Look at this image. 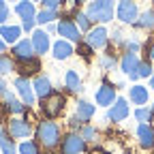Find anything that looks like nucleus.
I'll return each instance as SVG.
<instances>
[{
  "label": "nucleus",
  "mask_w": 154,
  "mask_h": 154,
  "mask_svg": "<svg viewBox=\"0 0 154 154\" xmlns=\"http://www.w3.org/2000/svg\"><path fill=\"white\" fill-rule=\"evenodd\" d=\"M79 135H82L84 141H94V139H99V131H96L94 126H90V124H84V126L79 128Z\"/></svg>",
  "instance_id": "nucleus-31"
},
{
  "label": "nucleus",
  "mask_w": 154,
  "mask_h": 154,
  "mask_svg": "<svg viewBox=\"0 0 154 154\" xmlns=\"http://www.w3.org/2000/svg\"><path fill=\"white\" fill-rule=\"evenodd\" d=\"M15 71V60L7 54H0V75H7Z\"/></svg>",
  "instance_id": "nucleus-30"
},
{
  "label": "nucleus",
  "mask_w": 154,
  "mask_h": 154,
  "mask_svg": "<svg viewBox=\"0 0 154 154\" xmlns=\"http://www.w3.org/2000/svg\"><path fill=\"white\" fill-rule=\"evenodd\" d=\"M15 2H19V0H15Z\"/></svg>",
  "instance_id": "nucleus-49"
},
{
  "label": "nucleus",
  "mask_w": 154,
  "mask_h": 154,
  "mask_svg": "<svg viewBox=\"0 0 154 154\" xmlns=\"http://www.w3.org/2000/svg\"><path fill=\"white\" fill-rule=\"evenodd\" d=\"M137 75H139V77H148V79H150V77L154 75V73H152V62H150V60H141L139 66H137Z\"/></svg>",
  "instance_id": "nucleus-34"
},
{
  "label": "nucleus",
  "mask_w": 154,
  "mask_h": 154,
  "mask_svg": "<svg viewBox=\"0 0 154 154\" xmlns=\"http://www.w3.org/2000/svg\"><path fill=\"white\" fill-rule=\"evenodd\" d=\"M7 133L11 135L13 139H24L32 133V126L28 120H22V118H11L9 124H7Z\"/></svg>",
  "instance_id": "nucleus-10"
},
{
  "label": "nucleus",
  "mask_w": 154,
  "mask_h": 154,
  "mask_svg": "<svg viewBox=\"0 0 154 154\" xmlns=\"http://www.w3.org/2000/svg\"><path fill=\"white\" fill-rule=\"evenodd\" d=\"M82 154H84V152H82Z\"/></svg>",
  "instance_id": "nucleus-50"
},
{
  "label": "nucleus",
  "mask_w": 154,
  "mask_h": 154,
  "mask_svg": "<svg viewBox=\"0 0 154 154\" xmlns=\"http://www.w3.org/2000/svg\"><path fill=\"white\" fill-rule=\"evenodd\" d=\"M56 32L60 36H64L66 41H71V43H79L82 41V32H79V28H77V24L71 17H66V15L60 17V22L56 24Z\"/></svg>",
  "instance_id": "nucleus-5"
},
{
  "label": "nucleus",
  "mask_w": 154,
  "mask_h": 154,
  "mask_svg": "<svg viewBox=\"0 0 154 154\" xmlns=\"http://www.w3.org/2000/svg\"><path fill=\"white\" fill-rule=\"evenodd\" d=\"M152 111H154V105H152Z\"/></svg>",
  "instance_id": "nucleus-48"
},
{
  "label": "nucleus",
  "mask_w": 154,
  "mask_h": 154,
  "mask_svg": "<svg viewBox=\"0 0 154 154\" xmlns=\"http://www.w3.org/2000/svg\"><path fill=\"white\" fill-rule=\"evenodd\" d=\"M15 90H17L19 96H22V103H24L26 107L34 105L36 94H34V86L30 84L28 77H17V79H15Z\"/></svg>",
  "instance_id": "nucleus-9"
},
{
  "label": "nucleus",
  "mask_w": 154,
  "mask_h": 154,
  "mask_svg": "<svg viewBox=\"0 0 154 154\" xmlns=\"http://www.w3.org/2000/svg\"><path fill=\"white\" fill-rule=\"evenodd\" d=\"M146 51H148V60L154 62V43H146Z\"/></svg>",
  "instance_id": "nucleus-42"
},
{
  "label": "nucleus",
  "mask_w": 154,
  "mask_h": 154,
  "mask_svg": "<svg viewBox=\"0 0 154 154\" xmlns=\"http://www.w3.org/2000/svg\"><path fill=\"white\" fill-rule=\"evenodd\" d=\"M30 41H32V45H34L36 56H43V54H47V49L51 47V43H49V36H47V32H45V30H34Z\"/></svg>",
  "instance_id": "nucleus-15"
},
{
  "label": "nucleus",
  "mask_w": 154,
  "mask_h": 154,
  "mask_svg": "<svg viewBox=\"0 0 154 154\" xmlns=\"http://www.w3.org/2000/svg\"><path fill=\"white\" fill-rule=\"evenodd\" d=\"M2 96H5V101H7V109H9L11 113H24V111H26V105L19 103V101H15L11 92H5Z\"/></svg>",
  "instance_id": "nucleus-25"
},
{
  "label": "nucleus",
  "mask_w": 154,
  "mask_h": 154,
  "mask_svg": "<svg viewBox=\"0 0 154 154\" xmlns=\"http://www.w3.org/2000/svg\"><path fill=\"white\" fill-rule=\"evenodd\" d=\"M150 88H152V90H154V75H152V77H150Z\"/></svg>",
  "instance_id": "nucleus-46"
},
{
  "label": "nucleus",
  "mask_w": 154,
  "mask_h": 154,
  "mask_svg": "<svg viewBox=\"0 0 154 154\" xmlns=\"http://www.w3.org/2000/svg\"><path fill=\"white\" fill-rule=\"evenodd\" d=\"M73 17H75V24H77V28H79V32H90V30H92V22H90L88 13L77 11Z\"/></svg>",
  "instance_id": "nucleus-26"
},
{
  "label": "nucleus",
  "mask_w": 154,
  "mask_h": 154,
  "mask_svg": "<svg viewBox=\"0 0 154 154\" xmlns=\"http://www.w3.org/2000/svg\"><path fill=\"white\" fill-rule=\"evenodd\" d=\"M7 19H9V7H7L5 0H0V26H2Z\"/></svg>",
  "instance_id": "nucleus-40"
},
{
  "label": "nucleus",
  "mask_w": 154,
  "mask_h": 154,
  "mask_svg": "<svg viewBox=\"0 0 154 154\" xmlns=\"http://www.w3.org/2000/svg\"><path fill=\"white\" fill-rule=\"evenodd\" d=\"M19 36H22V28L19 26H0V38H2L5 43H17L19 41Z\"/></svg>",
  "instance_id": "nucleus-20"
},
{
  "label": "nucleus",
  "mask_w": 154,
  "mask_h": 154,
  "mask_svg": "<svg viewBox=\"0 0 154 154\" xmlns=\"http://www.w3.org/2000/svg\"><path fill=\"white\" fill-rule=\"evenodd\" d=\"M135 26L141 28V30H154V9H148V11L139 13V19H137Z\"/></svg>",
  "instance_id": "nucleus-24"
},
{
  "label": "nucleus",
  "mask_w": 154,
  "mask_h": 154,
  "mask_svg": "<svg viewBox=\"0 0 154 154\" xmlns=\"http://www.w3.org/2000/svg\"><path fill=\"white\" fill-rule=\"evenodd\" d=\"M15 13L22 19H36L34 2H30V0H19V2L15 5Z\"/></svg>",
  "instance_id": "nucleus-21"
},
{
  "label": "nucleus",
  "mask_w": 154,
  "mask_h": 154,
  "mask_svg": "<svg viewBox=\"0 0 154 154\" xmlns=\"http://www.w3.org/2000/svg\"><path fill=\"white\" fill-rule=\"evenodd\" d=\"M128 99L133 101V105L143 107V105L148 103V99H150V92H148V88H146V86L135 84V86H131V88H128Z\"/></svg>",
  "instance_id": "nucleus-16"
},
{
  "label": "nucleus",
  "mask_w": 154,
  "mask_h": 154,
  "mask_svg": "<svg viewBox=\"0 0 154 154\" xmlns=\"http://www.w3.org/2000/svg\"><path fill=\"white\" fill-rule=\"evenodd\" d=\"M79 2H86V0H79Z\"/></svg>",
  "instance_id": "nucleus-47"
},
{
  "label": "nucleus",
  "mask_w": 154,
  "mask_h": 154,
  "mask_svg": "<svg viewBox=\"0 0 154 154\" xmlns=\"http://www.w3.org/2000/svg\"><path fill=\"white\" fill-rule=\"evenodd\" d=\"M116 90H118V88H116L113 84H109V79L105 77L103 84L99 86V90H96V94H94L99 107H111L116 103Z\"/></svg>",
  "instance_id": "nucleus-8"
},
{
  "label": "nucleus",
  "mask_w": 154,
  "mask_h": 154,
  "mask_svg": "<svg viewBox=\"0 0 154 154\" xmlns=\"http://www.w3.org/2000/svg\"><path fill=\"white\" fill-rule=\"evenodd\" d=\"M19 77H30V75H36L38 71H41V62H38V58H30V60H19L15 64Z\"/></svg>",
  "instance_id": "nucleus-14"
},
{
  "label": "nucleus",
  "mask_w": 154,
  "mask_h": 154,
  "mask_svg": "<svg viewBox=\"0 0 154 154\" xmlns=\"http://www.w3.org/2000/svg\"><path fill=\"white\" fill-rule=\"evenodd\" d=\"M116 15L122 24H137L139 19V7L135 0H118V7H116Z\"/></svg>",
  "instance_id": "nucleus-4"
},
{
  "label": "nucleus",
  "mask_w": 154,
  "mask_h": 154,
  "mask_svg": "<svg viewBox=\"0 0 154 154\" xmlns=\"http://www.w3.org/2000/svg\"><path fill=\"white\" fill-rule=\"evenodd\" d=\"M77 51H79V56H84L86 60L90 62V58H92V51H94V49H92V47H90L88 43H79V47H77Z\"/></svg>",
  "instance_id": "nucleus-37"
},
{
  "label": "nucleus",
  "mask_w": 154,
  "mask_h": 154,
  "mask_svg": "<svg viewBox=\"0 0 154 154\" xmlns=\"http://www.w3.org/2000/svg\"><path fill=\"white\" fill-rule=\"evenodd\" d=\"M137 139H139V146L143 150H152L154 148V126L152 124H139L137 126Z\"/></svg>",
  "instance_id": "nucleus-13"
},
{
  "label": "nucleus",
  "mask_w": 154,
  "mask_h": 154,
  "mask_svg": "<svg viewBox=\"0 0 154 154\" xmlns=\"http://www.w3.org/2000/svg\"><path fill=\"white\" fill-rule=\"evenodd\" d=\"M36 141L41 143L47 150H54L56 146H60L62 141V135H60V126L51 120H41L36 124Z\"/></svg>",
  "instance_id": "nucleus-1"
},
{
  "label": "nucleus",
  "mask_w": 154,
  "mask_h": 154,
  "mask_svg": "<svg viewBox=\"0 0 154 154\" xmlns=\"http://www.w3.org/2000/svg\"><path fill=\"white\" fill-rule=\"evenodd\" d=\"M32 86H34V94L38 96V99H45V96H49L54 90H51V82H49V77H45V75H36L34 77V82H32Z\"/></svg>",
  "instance_id": "nucleus-18"
},
{
  "label": "nucleus",
  "mask_w": 154,
  "mask_h": 154,
  "mask_svg": "<svg viewBox=\"0 0 154 154\" xmlns=\"http://www.w3.org/2000/svg\"><path fill=\"white\" fill-rule=\"evenodd\" d=\"M34 24H36V19H24V24H22V30L30 32V30H34Z\"/></svg>",
  "instance_id": "nucleus-41"
},
{
  "label": "nucleus",
  "mask_w": 154,
  "mask_h": 154,
  "mask_svg": "<svg viewBox=\"0 0 154 154\" xmlns=\"http://www.w3.org/2000/svg\"><path fill=\"white\" fill-rule=\"evenodd\" d=\"M36 51H34V45L30 38H19V41L13 45V58L19 62V60H30V58H34Z\"/></svg>",
  "instance_id": "nucleus-11"
},
{
  "label": "nucleus",
  "mask_w": 154,
  "mask_h": 154,
  "mask_svg": "<svg viewBox=\"0 0 154 154\" xmlns=\"http://www.w3.org/2000/svg\"><path fill=\"white\" fill-rule=\"evenodd\" d=\"M86 150V141L79 133H66L60 141V154H82Z\"/></svg>",
  "instance_id": "nucleus-6"
},
{
  "label": "nucleus",
  "mask_w": 154,
  "mask_h": 154,
  "mask_svg": "<svg viewBox=\"0 0 154 154\" xmlns=\"http://www.w3.org/2000/svg\"><path fill=\"white\" fill-rule=\"evenodd\" d=\"M113 9H116V0H92L88 5V17L92 24H109L113 19Z\"/></svg>",
  "instance_id": "nucleus-2"
},
{
  "label": "nucleus",
  "mask_w": 154,
  "mask_h": 154,
  "mask_svg": "<svg viewBox=\"0 0 154 154\" xmlns=\"http://www.w3.org/2000/svg\"><path fill=\"white\" fill-rule=\"evenodd\" d=\"M77 5H79V0H62V7H64V13H66V11H71V13L75 15L77 11H79V9H77Z\"/></svg>",
  "instance_id": "nucleus-39"
},
{
  "label": "nucleus",
  "mask_w": 154,
  "mask_h": 154,
  "mask_svg": "<svg viewBox=\"0 0 154 154\" xmlns=\"http://www.w3.org/2000/svg\"><path fill=\"white\" fill-rule=\"evenodd\" d=\"M152 118H154L152 107H137L135 109V120H137L139 124H150Z\"/></svg>",
  "instance_id": "nucleus-27"
},
{
  "label": "nucleus",
  "mask_w": 154,
  "mask_h": 154,
  "mask_svg": "<svg viewBox=\"0 0 154 154\" xmlns=\"http://www.w3.org/2000/svg\"><path fill=\"white\" fill-rule=\"evenodd\" d=\"M92 154H107V152H105V150H101V148H94V150H92Z\"/></svg>",
  "instance_id": "nucleus-44"
},
{
  "label": "nucleus",
  "mask_w": 154,
  "mask_h": 154,
  "mask_svg": "<svg viewBox=\"0 0 154 154\" xmlns=\"http://www.w3.org/2000/svg\"><path fill=\"white\" fill-rule=\"evenodd\" d=\"M19 154H41L38 152V141H24L19 143Z\"/></svg>",
  "instance_id": "nucleus-33"
},
{
  "label": "nucleus",
  "mask_w": 154,
  "mask_h": 154,
  "mask_svg": "<svg viewBox=\"0 0 154 154\" xmlns=\"http://www.w3.org/2000/svg\"><path fill=\"white\" fill-rule=\"evenodd\" d=\"M139 62H141V60H139V56H137V54H128V51H124L122 60H120V69H122V73L133 75V73H137Z\"/></svg>",
  "instance_id": "nucleus-19"
},
{
  "label": "nucleus",
  "mask_w": 154,
  "mask_h": 154,
  "mask_svg": "<svg viewBox=\"0 0 154 154\" xmlns=\"http://www.w3.org/2000/svg\"><path fill=\"white\" fill-rule=\"evenodd\" d=\"M64 88L69 92H79L82 90V79H79V75H77V71H66V75H64Z\"/></svg>",
  "instance_id": "nucleus-23"
},
{
  "label": "nucleus",
  "mask_w": 154,
  "mask_h": 154,
  "mask_svg": "<svg viewBox=\"0 0 154 154\" xmlns=\"http://www.w3.org/2000/svg\"><path fill=\"white\" fill-rule=\"evenodd\" d=\"M116 64H118V58H116V54L109 51V54H103V56H101V69H103V71H111Z\"/></svg>",
  "instance_id": "nucleus-32"
},
{
  "label": "nucleus",
  "mask_w": 154,
  "mask_h": 154,
  "mask_svg": "<svg viewBox=\"0 0 154 154\" xmlns=\"http://www.w3.org/2000/svg\"><path fill=\"white\" fill-rule=\"evenodd\" d=\"M5 92H7V84L2 79V75H0V94H5Z\"/></svg>",
  "instance_id": "nucleus-43"
},
{
  "label": "nucleus",
  "mask_w": 154,
  "mask_h": 154,
  "mask_svg": "<svg viewBox=\"0 0 154 154\" xmlns=\"http://www.w3.org/2000/svg\"><path fill=\"white\" fill-rule=\"evenodd\" d=\"M51 54L56 60H66V58L73 56V45L71 41H66V38H60V41H56L51 45Z\"/></svg>",
  "instance_id": "nucleus-17"
},
{
  "label": "nucleus",
  "mask_w": 154,
  "mask_h": 154,
  "mask_svg": "<svg viewBox=\"0 0 154 154\" xmlns=\"http://www.w3.org/2000/svg\"><path fill=\"white\" fill-rule=\"evenodd\" d=\"M128 118V101L126 99H116V103L107 111V120L109 122H122Z\"/></svg>",
  "instance_id": "nucleus-12"
},
{
  "label": "nucleus",
  "mask_w": 154,
  "mask_h": 154,
  "mask_svg": "<svg viewBox=\"0 0 154 154\" xmlns=\"http://www.w3.org/2000/svg\"><path fill=\"white\" fill-rule=\"evenodd\" d=\"M75 116H77L84 124H88V122L92 120V116H94V105L88 103V101H79V103H77V109H75Z\"/></svg>",
  "instance_id": "nucleus-22"
},
{
  "label": "nucleus",
  "mask_w": 154,
  "mask_h": 154,
  "mask_svg": "<svg viewBox=\"0 0 154 154\" xmlns=\"http://www.w3.org/2000/svg\"><path fill=\"white\" fill-rule=\"evenodd\" d=\"M54 19H58V11H47V9H43V11L36 13V24H41V26L51 24Z\"/></svg>",
  "instance_id": "nucleus-29"
},
{
  "label": "nucleus",
  "mask_w": 154,
  "mask_h": 154,
  "mask_svg": "<svg viewBox=\"0 0 154 154\" xmlns=\"http://www.w3.org/2000/svg\"><path fill=\"white\" fill-rule=\"evenodd\" d=\"M122 47H124L128 54H137V51H139V47H141V43L137 41V38H126Z\"/></svg>",
  "instance_id": "nucleus-36"
},
{
  "label": "nucleus",
  "mask_w": 154,
  "mask_h": 154,
  "mask_svg": "<svg viewBox=\"0 0 154 154\" xmlns=\"http://www.w3.org/2000/svg\"><path fill=\"white\" fill-rule=\"evenodd\" d=\"M84 43H88L94 51H99V49H105L109 45V32L103 28V26H94L90 32H86V38H84Z\"/></svg>",
  "instance_id": "nucleus-7"
},
{
  "label": "nucleus",
  "mask_w": 154,
  "mask_h": 154,
  "mask_svg": "<svg viewBox=\"0 0 154 154\" xmlns=\"http://www.w3.org/2000/svg\"><path fill=\"white\" fill-rule=\"evenodd\" d=\"M5 47H7V43L2 41V38H0V54H5Z\"/></svg>",
  "instance_id": "nucleus-45"
},
{
  "label": "nucleus",
  "mask_w": 154,
  "mask_h": 154,
  "mask_svg": "<svg viewBox=\"0 0 154 154\" xmlns=\"http://www.w3.org/2000/svg\"><path fill=\"white\" fill-rule=\"evenodd\" d=\"M64 107H66V96L60 92H51L49 96H45L41 101V111L47 120H54L58 116H62Z\"/></svg>",
  "instance_id": "nucleus-3"
},
{
  "label": "nucleus",
  "mask_w": 154,
  "mask_h": 154,
  "mask_svg": "<svg viewBox=\"0 0 154 154\" xmlns=\"http://www.w3.org/2000/svg\"><path fill=\"white\" fill-rule=\"evenodd\" d=\"M109 41H111V45H113V47H122L126 38H124L122 30H118V28H116V30H111V34H109Z\"/></svg>",
  "instance_id": "nucleus-35"
},
{
  "label": "nucleus",
  "mask_w": 154,
  "mask_h": 154,
  "mask_svg": "<svg viewBox=\"0 0 154 154\" xmlns=\"http://www.w3.org/2000/svg\"><path fill=\"white\" fill-rule=\"evenodd\" d=\"M43 2V9H47V11H58L62 7V0H41Z\"/></svg>",
  "instance_id": "nucleus-38"
},
{
  "label": "nucleus",
  "mask_w": 154,
  "mask_h": 154,
  "mask_svg": "<svg viewBox=\"0 0 154 154\" xmlns=\"http://www.w3.org/2000/svg\"><path fill=\"white\" fill-rule=\"evenodd\" d=\"M0 150H2V154H15V143L11 139V135L9 133H2L0 131Z\"/></svg>",
  "instance_id": "nucleus-28"
}]
</instances>
